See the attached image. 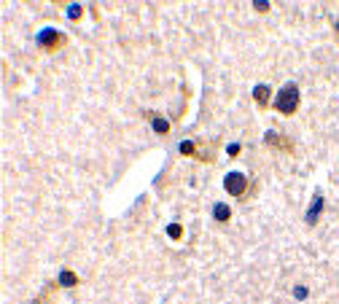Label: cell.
Masks as SVG:
<instances>
[{
	"label": "cell",
	"mask_w": 339,
	"mask_h": 304,
	"mask_svg": "<svg viewBox=\"0 0 339 304\" xmlns=\"http://www.w3.org/2000/svg\"><path fill=\"white\" fill-rule=\"evenodd\" d=\"M224 189H226V194H229V197H242L245 189H248V178H245L242 173H226Z\"/></svg>",
	"instance_id": "3"
},
{
	"label": "cell",
	"mask_w": 339,
	"mask_h": 304,
	"mask_svg": "<svg viewBox=\"0 0 339 304\" xmlns=\"http://www.w3.org/2000/svg\"><path fill=\"white\" fill-rule=\"evenodd\" d=\"M178 151H181L183 156H199V154H197V145L191 143V140H181V145H178Z\"/></svg>",
	"instance_id": "10"
},
{
	"label": "cell",
	"mask_w": 339,
	"mask_h": 304,
	"mask_svg": "<svg viewBox=\"0 0 339 304\" xmlns=\"http://www.w3.org/2000/svg\"><path fill=\"white\" fill-rule=\"evenodd\" d=\"M81 14H84V8H81L78 3L68 5V19H73V22H76V19H81Z\"/></svg>",
	"instance_id": "12"
},
{
	"label": "cell",
	"mask_w": 339,
	"mask_h": 304,
	"mask_svg": "<svg viewBox=\"0 0 339 304\" xmlns=\"http://www.w3.org/2000/svg\"><path fill=\"white\" fill-rule=\"evenodd\" d=\"M253 8H256V11H261V14H264V11H269V3H267V0H256V3H253Z\"/></svg>",
	"instance_id": "15"
},
{
	"label": "cell",
	"mask_w": 339,
	"mask_h": 304,
	"mask_svg": "<svg viewBox=\"0 0 339 304\" xmlns=\"http://www.w3.org/2000/svg\"><path fill=\"white\" fill-rule=\"evenodd\" d=\"M269 95H272V89L267 84H256L253 87V100L258 102V108H269Z\"/></svg>",
	"instance_id": "6"
},
{
	"label": "cell",
	"mask_w": 339,
	"mask_h": 304,
	"mask_svg": "<svg viewBox=\"0 0 339 304\" xmlns=\"http://www.w3.org/2000/svg\"><path fill=\"white\" fill-rule=\"evenodd\" d=\"M151 127H154L156 135H167V132H170V121H167V118H162V116L151 113Z\"/></svg>",
	"instance_id": "9"
},
{
	"label": "cell",
	"mask_w": 339,
	"mask_h": 304,
	"mask_svg": "<svg viewBox=\"0 0 339 304\" xmlns=\"http://www.w3.org/2000/svg\"><path fill=\"white\" fill-rule=\"evenodd\" d=\"M334 27H337V32H339V19H337V24H334Z\"/></svg>",
	"instance_id": "16"
},
{
	"label": "cell",
	"mask_w": 339,
	"mask_h": 304,
	"mask_svg": "<svg viewBox=\"0 0 339 304\" xmlns=\"http://www.w3.org/2000/svg\"><path fill=\"white\" fill-rule=\"evenodd\" d=\"M167 234L172 237V240H181V237H183V226H181V223H170V226H167Z\"/></svg>",
	"instance_id": "11"
},
{
	"label": "cell",
	"mask_w": 339,
	"mask_h": 304,
	"mask_svg": "<svg viewBox=\"0 0 339 304\" xmlns=\"http://www.w3.org/2000/svg\"><path fill=\"white\" fill-rule=\"evenodd\" d=\"M213 218H216L218 223H226L231 218V207L226 202H216V204H213Z\"/></svg>",
	"instance_id": "7"
},
{
	"label": "cell",
	"mask_w": 339,
	"mask_h": 304,
	"mask_svg": "<svg viewBox=\"0 0 339 304\" xmlns=\"http://www.w3.org/2000/svg\"><path fill=\"white\" fill-rule=\"evenodd\" d=\"M264 143L272 145V148H280V151H285V154H291V151H294V143H291V140H285L283 135H277L275 129H269L267 135H264Z\"/></svg>",
	"instance_id": "5"
},
{
	"label": "cell",
	"mask_w": 339,
	"mask_h": 304,
	"mask_svg": "<svg viewBox=\"0 0 339 304\" xmlns=\"http://www.w3.org/2000/svg\"><path fill=\"white\" fill-rule=\"evenodd\" d=\"M299 100H302V95H299V87L294 81H288L285 87L277 92V97H275V110L277 113H283V116H294L296 110H299Z\"/></svg>",
	"instance_id": "1"
},
{
	"label": "cell",
	"mask_w": 339,
	"mask_h": 304,
	"mask_svg": "<svg viewBox=\"0 0 339 304\" xmlns=\"http://www.w3.org/2000/svg\"><path fill=\"white\" fill-rule=\"evenodd\" d=\"M57 283H59L62 288H73V286H78V275L70 272V269H62V272H59V277H57Z\"/></svg>",
	"instance_id": "8"
},
{
	"label": "cell",
	"mask_w": 339,
	"mask_h": 304,
	"mask_svg": "<svg viewBox=\"0 0 339 304\" xmlns=\"http://www.w3.org/2000/svg\"><path fill=\"white\" fill-rule=\"evenodd\" d=\"M310 296V291H307V286H294V299H299V302H304Z\"/></svg>",
	"instance_id": "13"
},
{
	"label": "cell",
	"mask_w": 339,
	"mask_h": 304,
	"mask_svg": "<svg viewBox=\"0 0 339 304\" xmlns=\"http://www.w3.org/2000/svg\"><path fill=\"white\" fill-rule=\"evenodd\" d=\"M35 41H38V46H41V49H46V51H57L59 46H65V35H62L59 30H54V27H43V30L35 35Z\"/></svg>",
	"instance_id": "2"
},
{
	"label": "cell",
	"mask_w": 339,
	"mask_h": 304,
	"mask_svg": "<svg viewBox=\"0 0 339 304\" xmlns=\"http://www.w3.org/2000/svg\"><path fill=\"white\" fill-rule=\"evenodd\" d=\"M323 207H326L323 191H315V194H312L310 207H307V213H304V221H307L310 226H315V223H318V218H321V213H323Z\"/></svg>",
	"instance_id": "4"
},
{
	"label": "cell",
	"mask_w": 339,
	"mask_h": 304,
	"mask_svg": "<svg viewBox=\"0 0 339 304\" xmlns=\"http://www.w3.org/2000/svg\"><path fill=\"white\" fill-rule=\"evenodd\" d=\"M226 154H229V156H240V143H229V145H226Z\"/></svg>",
	"instance_id": "14"
}]
</instances>
